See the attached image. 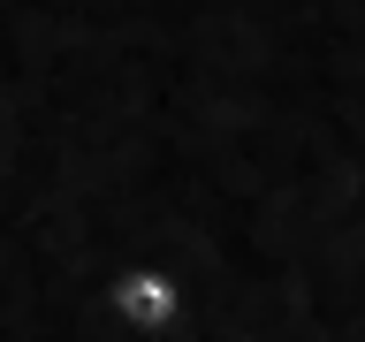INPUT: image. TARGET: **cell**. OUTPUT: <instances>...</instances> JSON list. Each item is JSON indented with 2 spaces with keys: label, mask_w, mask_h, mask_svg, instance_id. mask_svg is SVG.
<instances>
[{
  "label": "cell",
  "mask_w": 365,
  "mask_h": 342,
  "mask_svg": "<svg viewBox=\"0 0 365 342\" xmlns=\"http://www.w3.org/2000/svg\"><path fill=\"white\" fill-rule=\"evenodd\" d=\"M107 304L122 312V327L130 335H145V342H168L182 327V304H190V289H182V274L175 266H122L114 274V289H107Z\"/></svg>",
  "instance_id": "6da1fadb"
}]
</instances>
